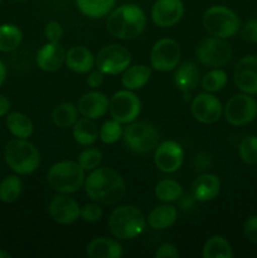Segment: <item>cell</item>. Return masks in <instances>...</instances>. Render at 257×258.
<instances>
[{"label": "cell", "instance_id": "cell-1", "mask_svg": "<svg viewBox=\"0 0 257 258\" xmlns=\"http://www.w3.org/2000/svg\"><path fill=\"white\" fill-rule=\"evenodd\" d=\"M86 194L93 202L112 206L118 203L126 194V184L122 176L111 168H96L86 176L83 184Z\"/></svg>", "mask_w": 257, "mask_h": 258}, {"label": "cell", "instance_id": "cell-2", "mask_svg": "<svg viewBox=\"0 0 257 258\" xmlns=\"http://www.w3.org/2000/svg\"><path fill=\"white\" fill-rule=\"evenodd\" d=\"M146 23L145 12L139 5L123 4L111 10L106 20V28L117 39L131 40L143 34Z\"/></svg>", "mask_w": 257, "mask_h": 258}, {"label": "cell", "instance_id": "cell-3", "mask_svg": "<svg viewBox=\"0 0 257 258\" xmlns=\"http://www.w3.org/2000/svg\"><path fill=\"white\" fill-rule=\"evenodd\" d=\"M108 229L115 238L121 241L135 239L146 227V218L135 206H120L108 217Z\"/></svg>", "mask_w": 257, "mask_h": 258}, {"label": "cell", "instance_id": "cell-4", "mask_svg": "<svg viewBox=\"0 0 257 258\" xmlns=\"http://www.w3.org/2000/svg\"><path fill=\"white\" fill-rule=\"evenodd\" d=\"M8 166L18 175H29L40 165V153L27 139H13L4 148Z\"/></svg>", "mask_w": 257, "mask_h": 258}, {"label": "cell", "instance_id": "cell-5", "mask_svg": "<svg viewBox=\"0 0 257 258\" xmlns=\"http://www.w3.org/2000/svg\"><path fill=\"white\" fill-rule=\"evenodd\" d=\"M85 169L78 161L65 160L55 163L48 170L47 181L57 193L73 194L85 184Z\"/></svg>", "mask_w": 257, "mask_h": 258}, {"label": "cell", "instance_id": "cell-6", "mask_svg": "<svg viewBox=\"0 0 257 258\" xmlns=\"http://www.w3.org/2000/svg\"><path fill=\"white\" fill-rule=\"evenodd\" d=\"M203 27L212 37L228 39L239 32L241 20L229 8L224 5H213L204 13Z\"/></svg>", "mask_w": 257, "mask_h": 258}, {"label": "cell", "instance_id": "cell-7", "mask_svg": "<svg viewBox=\"0 0 257 258\" xmlns=\"http://www.w3.org/2000/svg\"><path fill=\"white\" fill-rule=\"evenodd\" d=\"M122 138L131 151L145 155L155 150L159 145L160 134L151 122L135 120L123 130Z\"/></svg>", "mask_w": 257, "mask_h": 258}, {"label": "cell", "instance_id": "cell-8", "mask_svg": "<svg viewBox=\"0 0 257 258\" xmlns=\"http://www.w3.org/2000/svg\"><path fill=\"white\" fill-rule=\"evenodd\" d=\"M196 55L203 66L221 68L231 62L233 58V49L226 39L209 37L197 47Z\"/></svg>", "mask_w": 257, "mask_h": 258}, {"label": "cell", "instance_id": "cell-9", "mask_svg": "<svg viewBox=\"0 0 257 258\" xmlns=\"http://www.w3.org/2000/svg\"><path fill=\"white\" fill-rule=\"evenodd\" d=\"M223 113L229 125H248L257 117V101L251 95L238 93L227 101Z\"/></svg>", "mask_w": 257, "mask_h": 258}, {"label": "cell", "instance_id": "cell-10", "mask_svg": "<svg viewBox=\"0 0 257 258\" xmlns=\"http://www.w3.org/2000/svg\"><path fill=\"white\" fill-rule=\"evenodd\" d=\"M110 115L117 122L130 123L139 117L141 112V101L133 91H117L110 98Z\"/></svg>", "mask_w": 257, "mask_h": 258}, {"label": "cell", "instance_id": "cell-11", "mask_svg": "<svg viewBox=\"0 0 257 258\" xmlns=\"http://www.w3.org/2000/svg\"><path fill=\"white\" fill-rule=\"evenodd\" d=\"M181 58L180 45L176 40L164 38L153 45L150 66L159 72H171L179 66Z\"/></svg>", "mask_w": 257, "mask_h": 258}, {"label": "cell", "instance_id": "cell-12", "mask_svg": "<svg viewBox=\"0 0 257 258\" xmlns=\"http://www.w3.org/2000/svg\"><path fill=\"white\" fill-rule=\"evenodd\" d=\"M130 64L131 54L122 45H106L96 55V67L105 75H120Z\"/></svg>", "mask_w": 257, "mask_h": 258}, {"label": "cell", "instance_id": "cell-13", "mask_svg": "<svg viewBox=\"0 0 257 258\" xmlns=\"http://www.w3.org/2000/svg\"><path fill=\"white\" fill-rule=\"evenodd\" d=\"M184 161V150L179 143L166 140L159 144L154 153V163L160 171L171 174L181 168Z\"/></svg>", "mask_w": 257, "mask_h": 258}, {"label": "cell", "instance_id": "cell-14", "mask_svg": "<svg viewBox=\"0 0 257 258\" xmlns=\"http://www.w3.org/2000/svg\"><path fill=\"white\" fill-rule=\"evenodd\" d=\"M191 113L197 121L212 125L219 121L223 113V106L218 97L209 92L198 93L191 101Z\"/></svg>", "mask_w": 257, "mask_h": 258}, {"label": "cell", "instance_id": "cell-15", "mask_svg": "<svg viewBox=\"0 0 257 258\" xmlns=\"http://www.w3.org/2000/svg\"><path fill=\"white\" fill-rule=\"evenodd\" d=\"M233 81L241 92L257 95V55H246L237 62Z\"/></svg>", "mask_w": 257, "mask_h": 258}, {"label": "cell", "instance_id": "cell-16", "mask_svg": "<svg viewBox=\"0 0 257 258\" xmlns=\"http://www.w3.org/2000/svg\"><path fill=\"white\" fill-rule=\"evenodd\" d=\"M50 217L53 221L59 224H72L80 218L81 207L75 198L70 197V194L58 193V196L53 197L48 207Z\"/></svg>", "mask_w": 257, "mask_h": 258}, {"label": "cell", "instance_id": "cell-17", "mask_svg": "<svg viewBox=\"0 0 257 258\" xmlns=\"http://www.w3.org/2000/svg\"><path fill=\"white\" fill-rule=\"evenodd\" d=\"M183 15L184 4L181 0H156L151 8V19L160 28L174 27Z\"/></svg>", "mask_w": 257, "mask_h": 258}, {"label": "cell", "instance_id": "cell-18", "mask_svg": "<svg viewBox=\"0 0 257 258\" xmlns=\"http://www.w3.org/2000/svg\"><path fill=\"white\" fill-rule=\"evenodd\" d=\"M108 107H110V100L105 93L100 91H91V92L85 93L77 103L78 112L83 117L91 118V120L103 117L108 112Z\"/></svg>", "mask_w": 257, "mask_h": 258}, {"label": "cell", "instance_id": "cell-19", "mask_svg": "<svg viewBox=\"0 0 257 258\" xmlns=\"http://www.w3.org/2000/svg\"><path fill=\"white\" fill-rule=\"evenodd\" d=\"M37 66L44 72H57L66 60V50L59 42H48L37 52Z\"/></svg>", "mask_w": 257, "mask_h": 258}, {"label": "cell", "instance_id": "cell-20", "mask_svg": "<svg viewBox=\"0 0 257 258\" xmlns=\"http://www.w3.org/2000/svg\"><path fill=\"white\" fill-rule=\"evenodd\" d=\"M221 191V179L216 174H202L191 184L190 194L197 202H211L218 197Z\"/></svg>", "mask_w": 257, "mask_h": 258}, {"label": "cell", "instance_id": "cell-21", "mask_svg": "<svg viewBox=\"0 0 257 258\" xmlns=\"http://www.w3.org/2000/svg\"><path fill=\"white\" fill-rule=\"evenodd\" d=\"M66 66L75 73L85 75L92 71L96 66V57L88 48L76 45L66 52Z\"/></svg>", "mask_w": 257, "mask_h": 258}, {"label": "cell", "instance_id": "cell-22", "mask_svg": "<svg viewBox=\"0 0 257 258\" xmlns=\"http://www.w3.org/2000/svg\"><path fill=\"white\" fill-rule=\"evenodd\" d=\"M174 83L185 96L190 95L199 83V70L196 63L184 62L175 68Z\"/></svg>", "mask_w": 257, "mask_h": 258}, {"label": "cell", "instance_id": "cell-23", "mask_svg": "<svg viewBox=\"0 0 257 258\" xmlns=\"http://www.w3.org/2000/svg\"><path fill=\"white\" fill-rule=\"evenodd\" d=\"M87 256L90 258H120L123 256V248L118 241L107 237H98L87 244Z\"/></svg>", "mask_w": 257, "mask_h": 258}, {"label": "cell", "instance_id": "cell-24", "mask_svg": "<svg viewBox=\"0 0 257 258\" xmlns=\"http://www.w3.org/2000/svg\"><path fill=\"white\" fill-rule=\"evenodd\" d=\"M151 77V68L146 64L128 66L122 72L121 83L126 90L138 91L145 87Z\"/></svg>", "mask_w": 257, "mask_h": 258}, {"label": "cell", "instance_id": "cell-25", "mask_svg": "<svg viewBox=\"0 0 257 258\" xmlns=\"http://www.w3.org/2000/svg\"><path fill=\"white\" fill-rule=\"evenodd\" d=\"M178 219V209L169 203L155 207L149 213V226L155 231H164L173 226Z\"/></svg>", "mask_w": 257, "mask_h": 258}, {"label": "cell", "instance_id": "cell-26", "mask_svg": "<svg viewBox=\"0 0 257 258\" xmlns=\"http://www.w3.org/2000/svg\"><path fill=\"white\" fill-rule=\"evenodd\" d=\"M72 135L76 143L80 144V145L91 146L97 141L98 127L91 118H78L73 125Z\"/></svg>", "mask_w": 257, "mask_h": 258}, {"label": "cell", "instance_id": "cell-27", "mask_svg": "<svg viewBox=\"0 0 257 258\" xmlns=\"http://www.w3.org/2000/svg\"><path fill=\"white\" fill-rule=\"evenodd\" d=\"M116 0H76L78 10L91 19H101L107 17L113 9Z\"/></svg>", "mask_w": 257, "mask_h": 258}, {"label": "cell", "instance_id": "cell-28", "mask_svg": "<svg viewBox=\"0 0 257 258\" xmlns=\"http://www.w3.org/2000/svg\"><path fill=\"white\" fill-rule=\"evenodd\" d=\"M7 127L13 136L18 139H28L34 133V125L25 113L12 112L7 117Z\"/></svg>", "mask_w": 257, "mask_h": 258}, {"label": "cell", "instance_id": "cell-29", "mask_svg": "<svg viewBox=\"0 0 257 258\" xmlns=\"http://www.w3.org/2000/svg\"><path fill=\"white\" fill-rule=\"evenodd\" d=\"M78 108L72 102H63L58 105L52 112V121L57 127H73L78 120Z\"/></svg>", "mask_w": 257, "mask_h": 258}, {"label": "cell", "instance_id": "cell-30", "mask_svg": "<svg viewBox=\"0 0 257 258\" xmlns=\"http://www.w3.org/2000/svg\"><path fill=\"white\" fill-rule=\"evenodd\" d=\"M202 254L204 258H232L234 256L229 242L222 236L211 237L204 244Z\"/></svg>", "mask_w": 257, "mask_h": 258}, {"label": "cell", "instance_id": "cell-31", "mask_svg": "<svg viewBox=\"0 0 257 258\" xmlns=\"http://www.w3.org/2000/svg\"><path fill=\"white\" fill-rule=\"evenodd\" d=\"M23 40V33L19 27L10 23L0 24V52H13Z\"/></svg>", "mask_w": 257, "mask_h": 258}, {"label": "cell", "instance_id": "cell-32", "mask_svg": "<svg viewBox=\"0 0 257 258\" xmlns=\"http://www.w3.org/2000/svg\"><path fill=\"white\" fill-rule=\"evenodd\" d=\"M154 193H155L156 199H159L163 203H173V202L179 201L181 198L184 191L180 184L176 180L164 179L156 184Z\"/></svg>", "mask_w": 257, "mask_h": 258}, {"label": "cell", "instance_id": "cell-33", "mask_svg": "<svg viewBox=\"0 0 257 258\" xmlns=\"http://www.w3.org/2000/svg\"><path fill=\"white\" fill-rule=\"evenodd\" d=\"M23 190V181L18 175H8L0 181V201L13 203L20 197Z\"/></svg>", "mask_w": 257, "mask_h": 258}, {"label": "cell", "instance_id": "cell-34", "mask_svg": "<svg viewBox=\"0 0 257 258\" xmlns=\"http://www.w3.org/2000/svg\"><path fill=\"white\" fill-rule=\"evenodd\" d=\"M228 82V76L221 68H213L202 78L201 85L206 92L216 93L223 90Z\"/></svg>", "mask_w": 257, "mask_h": 258}, {"label": "cell", "instance_id": "cell-35", "mask_svg": "<svg viewBox=\"0 0 257 258\" xmlns=\"http://www.w3.org/2000/svg\"><path fill=\"white\" fill-rule=\"evenodd\" d=\"M123 135V130L121 127V123L116 120H107L101 125L98 128V139L106 145H112L116 144Z\"/></svg>", "mask_w": 257, "mask_h": 258}, {"label": "cell", "instance_id": "cell-36", "mask_svg": "<svg viewBox=\"0 0 257 258\" xmlns=\"http://www.w3.org/2000/svg\"><path fill=\"white\" fill-rule=\"evenodd\" d=\"M238 155L246 165H257V136L248 135L241 141Z\"/></svg>", "mask_w": 257, "mask_h": 258}, {"label": "cell", "instance_id": "cell-37", "mask_svg": "<svg viewBox=\"0 0 257 258\" xmlns=\"http://www.w3.org/2000/svg\"><path fill=\"white\" fill-rule=\"evenodd\" d=\"M102 153L96 148H87L78 156V163L85 171H92L101 165Z\"/></svg>", "mask_w": 257, "mask_h": 258}, {"label": "cell", "instance_id": "cell-38", "mask_svg": "<svg viewBox=\"0 0 257 258\" xmlns=\"http://www.w3.org/2000/svg\"><path fill=\"white\" fill-rule=\"evenodd\" d=\"M102 214L103 211L102 208H101L100 203L92 201V203L85 204V206L81 208L80 218L82 219V221L87 222V223H95V222L100 221Z\"/></svg>", "mask_w": 257, "mask_h": 258}, {"label": "cell", "instance_id": "cell-39", "mask_svg": "<svg viewBox=\"0 0 257 258\" xmlns=\"http://www.w3.org/2000/svg\"><path fill=\"white\" fill-rule=\"evenodd\" d=\"M63 28L58 22H49L44 27V35L48 42H59L63 38Z\"/></svg>", "mask_w": 257, "mask_h": 258}, {"label": "cell", "instance_id": "cell-40", "mask_svg": "<svg viewBox=\"0 0 257 258\" xmlns=\"http://www.w3.org/2000/svg\"><path fill=\"white\" fill-rule=\"evenodd\" d=\"M241 38L248 43L257 44V18L248 20L241 29Z\"/></svg>", "mask_w": 257, "mask_h": 258}, {"label": "cell", "instance_id": "cell-41", "mask_svg": "<svg viewBox=\"0 0 257 258\" xmlns=\"http://www.w3.org/2000/svg\"><path fill=\"white\" fill-rule=\"evenodd\" d=\"M243 233L249 242L257 244V214L246 219L243 224Z\"/></svg>", "mask_w": 257, "mask_h": 258}, {"label": "cell", "instance_id": "cell-42", "mask_svg": "<svg viewBox=\"0 0 257 258\" xmlns=\"http://www.w3.org/2000/svg\"><path fill=\"white\" fill-rule=\"evenodd\" d=\"M155 258H178L180 256L178 248L171 243H164L158 247L155 252Z\"/></svg>", "mask_w": 257, "mask_h": 258}, {"label": "cell", "instance_id": "cell-43", "mask_svg": "<svg viewBox=\"0 0 257 258\" xmlns=\"http://www.w3.org/2000/svg\"><path fill=\"white\" fill-rule=\"evenodd\" d=\"M103 78H105V73L101 72L100 70L97 71H91V72H88V76H87V80H86V82H87L88 87L91 88H98L103 83Z\"/></svg>", "mask_w": 257, "mask_h": 258}, {"label": "cell", "instance_id": "cell-44", "mask_svg": "<svg viewBox=\"0 0 257 258\" xmlns=\"http://www.w3.org/2000/svg\"><path fill=\"white\" fill-rule=\"evenodd\" d=\"M196 199L193 198V196H181V198L179 199V203H180V207L183 209H189L190 207L194 206V203H196Z\"/></svg>", "mask_w": 257, "mask_h": 258}, {"label": "cell", "instance_id": "cell-45", "mask_svg": "<svg viewBox=\"0 0 257 258\" xmlns=\"http://www.w3.org/2000/svg\"><path fill=\"white\" fill-rule=\"evenodd\" d=\"M10 110V101L8 100V97L0 95V117L7 115Z\"/></svg>", "mask_w": 257, "mask_h": 258}, {"label": "cell", "instance_id": "cell-46", "mask_svg": "<svg viewBox=\"0 0 257 258\" xmlns=\"http://www.w3.org/2000/svg\"><path fill=\"white\" fill-rule=\"evenodd\" d=\"M5 78H7V67H5L4 63L0 60V86L5 82Z\"/></svg>", "mask_w": 257, "mask_h": 258}, {"label": "cell", "instance_id": "cell-47", "mask_svg": "<svg viewBox=\"0 0 257 258\" xmlns=\"http://www.w3.org/2000/svg\"><path fill=\"white\" fill-rule=\"evenodd\" d=\"M0 258H10V254L8 252H5L4 249L0 248Z\"/></svg>", "mask_w": 257, "mask_h": 258}, {"label": "cell", "instance_id": "cell-48", "mask_svg": "<svg viewBox=\"0 0 257 258\" xmlns=\"http://www.w3.org/2000/svg\"><path fill=\"white\" fill-rule=\"evenodd\" d=\"M13 2H24V0H13Z\"/></svg>", "mask_w": 257, "mask_h": 258}, {"label": "cell", "instance_id": "cell-49", "mask_svg": "<svg viewBox=\"0 0 257 258\" xmlns=\"http://www.w3.org/2000/svg\"><path fill=\"white\" fill-rule=\"evenodd\" d=\"M0 3H2V0H0Z\"/></svg>", "mask_w": 257, "mask_h": 258}]
</instances>
